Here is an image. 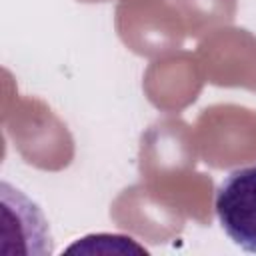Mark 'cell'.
Masks as SVG:
<instances>
[{
    "label": "cell",
    "mask_w": 256,
    "mask_h": 256,
    "mask_svg": "<svg viewBox=\"0 0 256 256\" xmlns=\"http://www.w3.org/2000/svg\"><path fill=\"white\" fill-rule=\"evenodd\" d=\"M214 208L228 238L256 254V166L230 172L216 190Z\"/></svg>",
    "instance_id": "cell-1"
}]
</instances>
